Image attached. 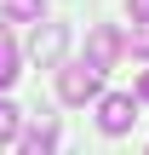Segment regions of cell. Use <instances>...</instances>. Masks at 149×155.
Segmentation results:
<instances>
[{
    "instance_id": "cell-1",
    "label": "cell",
    "mask_w": 149,
    "mask_h": 155,
    "mask_svg": "<svg viewBox=\"0 0 149 155\" xmlns=\"http://www.w3.org/2000/svg\"><path fill=\"white\" fill-rule=\"evenodd\" d=\"M98 86H103V75L92 63H63V75H57L63 104H86V98H98Z\"/></svg>"
},
{
    "instance_id": "cell-11",
    "label": "cell",
    "mask_w": 149,
    "mask_h": 155,
    "mask_svg": "<svg viewBox=\"0 0 149 155\" xmlns=\"http://www.w3.org/2000/svg\"><path fill=\"white\" fill-rule=\"evenodd\" d=\"M138 98H144V104H149V69H144V75H138Z\"/></svg>"
},
{
    "instance_id": "cell-7",
    "label": "cell",
    "mask_w": 149,
    "mask_h": 155,
    "mask_svg": "<svg viewBox=\"0 0 149 155\" xmlns=\"http://www.w3.org/2000/svg\"><path fill=\"white\" fill-rule=\"evenodd\" d=\"M17 81V52H11V40H0V92Z\"/></svg>"
},
{
    "instance_id": "cell-6",
    "label": "cell",
    "mask_w": 149,
    "mask_h": 155,
    "mask_svg": "<svg viewBox=\"0 0 149 155\" xmlns=\"http://www.w3.org/2000/svg\"><path fill=\"white\" fill-rule=\"evenodd\" d=\"M6 17H17V23H40V17H46V0H6Z\"/></svg>"
},
{
    "instance_id": "cell-8",
    "label": "cell",
    "mask_w": 149,
    "mask_h": 155,
    "mask_svg": "<svg viewBox=\"0 0 149 155\" xmlns=\"http://www.w3.org/2000/svg\"><path fill=\"white\" fill-rule=\"evenodd\" d=\"M17 115H23V109H11V104L0 98V144H11V138H17V127H23Z\"/></svg>"
},
{
    "instance_id": "cell-12",
    "label": "cell",
    "mask_w": 149,
    "mask_h": 155,
    "mask_svg": "<svg viewBox=\"0 0 149 155\" xmlns=\"http://www.w3.org/2000/svg\"><path fill=\"white\" fill-rule=\"evenodd\" d=\"M0 40H6V23H0Z\"/></svg>"
},
{
    "instance_id": "cell-5",
    "label": "cell",
    "mask_w": 149,
    "mask_h": 155,
    "mask_svg": "<svg viewBox=\"0 0 149 155\" xmlns=\"http://www.w3.org/2000/svg\"><path fill=\"white\" fill-rule=\"evenodd\" d=\"M52 144H57V121H52V115H40V121H34V132L23 138V150H17V155H52Z\"/></svg>"
},
{
    "instance_id": "cell-4",
    "label": "cell",
    "mask_w": 149,
    "mask_h": 155,
    "mask_svg": "<svg viewBox=\"0 0 149 155\" xmlns=\"http://www.w3.org/2000/svg\"><path fill=\"white\" fill-rule=\"evenodd\" d=\"M115 58H121V35H115L109 23H98V29L86 35V58H80V63H92V69L103 75V69H109Z\"/></svg>"
},
{
    "instance_id": "cell-2",
    "label": "cell",
    "mask_w": 149,
    "mask_h": 155,
    "mask_svg": "<svg viewBox=\"0 0 149 155\" xmlns=\"http://www.w3.org/2000/svg\"><path fill=\"white\" fill-rule=\"evenodd\" d=\"M63 46H69V23H34V40H29V58H34L40 69H52V63L63 58Z\"/></svg>"
},
{
    "instance_id": "cell-3",
    "label": "cell",
    "mask_w": 149,
    "mask_h": 155,
    "mask_svg": "<svg viewBox=\"0 0 149 155\" xmlns=\"http://www.w3.org/2000/svg\"><path fill=\"white\" fill-rule=\"evenodd\" d=\"M132 121H138V98H126V92H115V98H103V104H98V127H103L109 138H121V132H132Z\"/></svg>"
},
{
    "instance_id": "cell-9",
    "label": "cell",
    "mask_w": 149,
    "mask_h": 155,
    "mask_svg": "<svg viewBox=\"0 0 149 155\" xmlns=\"http://www.w3.org/2000/svg\"><path fill=\"white\" fill-rule=\"evenodd\" d=\"M126 46H132V52H138V58H149V23H138V29H132V35H126Z\"/></svg>"
},
{
    "instance_id": "cell-10",
    "label": "cell",
    "mask_w": 149,
    "mask_h": 155,
    "mask_svg": "<svg viewBox=\"0 0 149 155\" xmlns=\"http://www.w3.org/2000/svg\"><path fill=\"white\" fill-rule=\"evenodd\" d=\"M132 6V23H149V0H126Z\"/></svg>"
}]
</instances>
